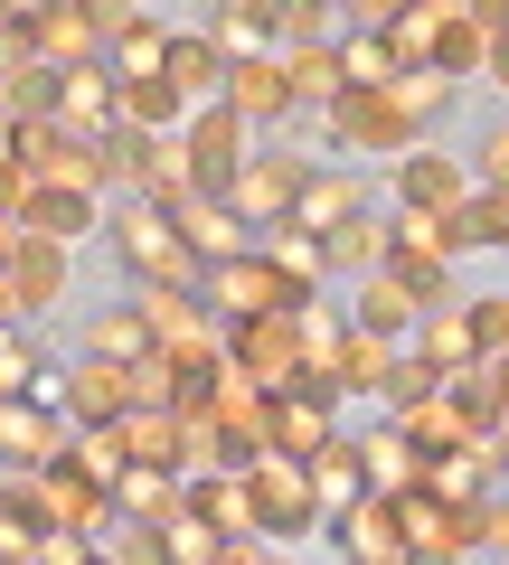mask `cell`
I'll return each instance as SVG.
<instances>
[{"mask_svg": "<svg viewBox=\"0 0 509 565\" xmlns=\"http://www.w3.org/2000/svg\"><path fill=\"white\" fill-rule=\"evenodd\" d=\"M490 434H500V452H509V415H500V424H490Z\"/></svg>", "mask_w": 509, "mask_h": 565, "instance_id": "cell-59", "label": "cell"}, {"mask_svg": "<svg viewBox=\"0 0 509 565\" xmlns=\"http://www.w3.org/2000/svg\"><path fill=\"white\" fill-rule=\"evenodd\" d=\"M274 565H284V556H274Z\"/></svg>", "mask_w": 509, "mask_h": 565, "instance_id": "cell-61", "label": "cell"}, {"mask_svg": "<svg viewBox=\"0 0 509 565\" xmlns=\"http://www.w3.org/2000/svg\"><path fill=\"white\" fill-rule=\"evenodd\" d=\"M481 76H490V85H500V95H509V47H500V57H490V66H481Z\"/></svg>", "mask_w": 509, "mask_h": 565, "instance_id": "cell-58", "label": "cell"}, {"mask_svg": "<svg viewBox=\"0 0 509 565\" xmlns=\"http://www.w3.org/2000/svg\"><path fill=\"white\" fill-rule=\"evenodd\" d=\"M161 76H170V95H180L189 114L226 95V57L208 47V29H170V66H161Z\"/></svg>", "mask_w": 509, "mask_h": 565, "instance_id": "cell-19", "label": "cell"}, {"mask_svg": "<svg viewBox=\"0 0 509 565\" xmlns=\"http://www.w3.org/2000/svg\"><path fill=\"white\" fill-rule=\"evenodd\" d=\"M10 255H20V226H10V217H0V274H10Z\"/></svg>", "mask_w": 509, "mask_h": 565, "instance_id": "cell-57", "label": "cell"}, {"mask_svg": "<svg viewBox=\"0 0 509 565\" xmlns=\"http://www.w3.org/2000/svg\"><path fill=\"white\" fill-rule=\"evenodd\" d=\"M29 207H39V180H29L20 161H0V217H10V226H29Z\"/></svg>", "mask_w": 509, "mask_h": 565, "instance_id": "cell-52", "label": "cell"}, {"mask_svg": "<svg viewBox=\"0 0 509 565\" xmlns=\"http://www.w3.org/2000/svg\"><path fill=\"white\" fill-rule=\"evenodd\" d=\"M425 311H434V302L415 292L406 274H368V282H359V302H349V330H378V340H396V349H406Z\"/></svg>", "mask_w": 509, "mask_h": 565, "instance_id": "cell-16", "label": "cell"}, {"mask_svg": "<svg viewBox=\"0 0 509 565\" xmlns=\"http://www.w3.org/2000/svg\"><path fill=\"white\" fill-rule=\"evenodd\" d=\"M218 565H274V546H265V537H226Z\"/></svg>", "mask_w": 509, "mask_h": 565, "instance_id": "cell-55", "label": "cell"}, {"mask_svg": "<svg viewBox=\"0 0 509 565\" xmlns=\"http://www.w3.org/2000/svg\"><path fill=\"white\" fill-rule=\"evenodd\" d=\"M396 434H406V444L425 452V462H444V452H463L471 434H490V424H471L453 396H434V405H415V415H396Z\"/></svg>", "mask_w": 509, "mask_h": 565, "instance_id": "cell-31", "label": "cell"}, {"mask_svg": "<svg viewBox=\"0 0 509 565\" xmlns=\"http://www.w3.org/2000/svg\"><path fill=\"white\" fill-rule=\"evenodd\" d=\"M0 330H10V292H0Z\"/></svg>", "mask_w": 509, "mask_h": 565, "instance_id": "cell-60", "label": "cell"}, {"mask_svg": "<svg viewBox=\"0 0 509 565\" xmlns=\"http://www.w3.org/2000/svg\"><path fill=\"white\" fill-rule=\"evenodd\" d=\"M368 207V180H349V170H311V189L293 199L284 226H303V236H330V226H349Z\"/></svg>", "mask_w": 509, "mask_h": 565, "instance_id": "cell-25", "label": "cell"}, {"mask_svg": "<svg viewBox=\"0 0 509 565\" xmlns=\"http://www.w3.org/2000/svg\"><path fill=\"white\" fill-rule=\"evenodd\" d=\"M330 141H349V151H368V161H406V151H425V122H406L396 95H340Z\"/></svg>", "mask_w": 509, "mask_h": 565, "instance_id": "cell-8", "label": "cell"}, {"mask_svg": "<svg viewBox=\"0 0 509 565\" xmlns=\"http://www.w3.org/2000/svg\"><path fill=\"white\" fill-rule=\"evenodd\" d=\"M321 264H330V274H388V217H368V207H359V217H349V226H330V236H321Z\"/></svg>", "mask_w": 509, "mask_h": 565, "instance_id": "cell-32", "label": "cell"}, {"mask_svg": "<svg viewBox=\"0 0 509 565\" xmlns=\"http://www.w3.org/2000/svg\"><path fill=\"white\" fill-rule=\"evenodd\" d=\"M434 66H444L453 85H463L471 66H490V39H481V20H471V0H434Z\"/></svg>", "mask_w": 509, "mask_h": 565, "instance_id": "cell-28", "label": "cell"}, {"mask_svg": "<svg viewBox=\"0 0 509 565\" xmlns=\"http://www.w3.org/2000/svg\"><path fill=\"white\" fill-rule=\"evenodd\" d=\"M471 189H500V199H509V122L481 132V170H471Z\"/></svg>", "mask_w": 509, "mask_h": 565, "instance_id": "cell-53", "label": "cell"}, {"mask_svg": "<svg viewBox=\"0 0 509 565\" xmlns=\"http://www.w3.org/2000/svg\"><path fill=\"white\" fill-rule=\"evenodd\" d=\"M161 537H170V565H218V546H226V537H218V527H208V519H199V509H180V519H170V527H161Z\"/></svg>", "mask_w": 509, "mask_h": 565, "instance_id": "cell-48", "label": "cell"}, {"mask_svg": "<svg viewBox=\"0 0 509 565\" xmlns=\"http://www.w3.org/2000/svg\"><path fill=\"white\" fill-rule=\"evenodd\" d=\"M303 189H311V161H303V151H284V141H265V151H245V170H236V189H226V207L265 236V226L293 217V199H303Z\"/></svg>", "mask_w": 509, "mask_h": 565, "instance_id": "cell-4", "label": "cell"}, {"mask_svg": "<svg viewBox=\"0 0 509 565\" xmlns=\"http://www.w3.org/2000/svg\"><path fill=\"white\" fill-rule=\"evenodd\" d=\"M170 226H180V245H189L199 264H236V255H255V226H245L226 199H180V207H170Z\"/></svg>", "mask_w": 509, "mask_h": 565, "instance_id": "cell-15", "label": "cell"}, {"mask_svg": "<svg viewBox=\"0 0 509 565\" xmlns=\"http://www.w3.org/2000/svg\"><path fill=\"white\" fill-rule=\"evenodd\" d=\"M29 565H104V556H95V537H76V527H47Z\"/></svg>", "mask_w": 509, "mask_h": 565, "instance_id": "cell-51", "label": "cell"}, {"mask_svg": "<svg viewBox=\"0 0 509 565\" xmlns=\"http://www.w3.org/2000/svg\"><path fill=\"white\" fill-rule=\"evenodd\" d=\"M0 292H10V321H39V311L66 292V245H47V236L20 226V255H10V274H0Z\"/></svg>", "mask_w": 509, "mask_h": 565, "instance_id": "cell-14", "label": "cell"}, {"mask_svg": "<svg viewBox=\"0 0 509 565\" xmlns=\"http://www.w3.org/2000/svg\"><path fill=\"white\" fill-rule=\"evenodd\" d=\"M85 226H104V207H95V199H57V189H39V207H29V236H47V245H76Z\"/></svg>", "mask_w": 509, "mask_h": 565, "instance_id": "cell-44", "label": "cell"}, {"mask_svg": "<svg viewBox=\"0 0 509 565\" xmlns=\"http://www.w3.org/2000/svg\"><path fill=\"white\" fill-rule=\"evenodd\" d=\"M123 452H132L142 471H180L189 481V434H180L170 405H132V415H123Z\"/></svg>", "mask_w": 509, "mask_h": 565, "instance_id": "cell-22", "label": "cell"}, {"mask_svg": "<svg viewBox=\"0 0 509 565\" xmlns=\"http://www.w3.org/2000/svg\"><path fill=\"white\" fill-rule=\"evenodd\" d=\"M293 311H303V302H293ZM293 311L226 330V367H245L265 396H293V386H303V321H293Z\"/></svg>", "mask_w": 509, "mask_h": 565, "instance_id": "cell-6", "label": "cell"}, {"mask_svg": "<svg viewBox=\"0 0 509 565\" xmlns=\"http://www.w3.org/2000/svg\"><path fill=\"white\" fill-rule=\"evenodd\" d=\"M481 386H490V424H500L509 415V349H500V359H481Z\"/></svg>", "mask_w": 509, "mask_h": 565, "instance_id": "cell-54", "label": "cell"}, {"mask_svg": "<svg viewBox=\"0 0 509 565\" xmlns=\"http://www.w3.org/2000/svg\"><path fill=\"white\" fill-rule=\"evenodd\" d=\"M340 444V405H311V396H274V452L311 462V452Z\"/></svg>", "mask_w": 509, "mask_h": 565, "instance_id": "cell-27", "label": "cell"}, {"mask_svg": "<svg viewBox=\"0 0 509 565\" xmlns=\"http://www.w3.org/2000/svg\"><path fill=\"white\" fill-rule=\"evenodd\" d=\"M509 471V452H500V434H471L463 452H444V462H425V490L434 500H481L490 481Z\"/></svg>", "mask_w": 509, "mask_h": 565, "instance_id": "cell-20", "label": "cell"}, {"mask_svg": "<svg viewBox=\"0 0 509 565\" xmlns=\"http://www.w3.org/2000/svg\"><path fill=\"white\" fill-rule=\"evenodd\" d=\"M39 537H47V527L29 519V509L10 500V490H0V565H29V556H39Z\"/></svg>", "mask_w": 509, "mask_h": 565, "instance_id": "cell-50", "label": "cell"}, {"mask_svg": "<svg viewBox=\"0 0 509 565\" xmlns=\"http://www.w3.org/2000/svg\"><path fill=\"white\" fill-rule=\"evenodd\" d=\"M284 85H293V114H340V95H349V76H340V39L330 47H293L284 57Z\"/></svg>", "mask_w": 509, "mask_h": 565, "instance_id": "cell-23", "label": "cell"}, {"mask_svg": "<svg viewBox=\"0 0 509 565\" xmlns=\"http://www.w3.org/2000/svg\"><path fill=\"white\" fill-rule=\"evenodd\" d=\"M0 122H57V66H39V57L0 66Z\"/></svg>", "mask_w": 509, "mask_h": 565, "instance_id": "cell-30", "label": "cell"}, {"mask_svg": "<svg viewBox=\"0 0 509 565\" xmlns=\"http://www.w3.org/2000/svg\"><path fill=\"white\" fill-rule=\"evenodd\" d=\"M66 405H39V396H10L0 405V471H47L66 462Z\"/></svg>", "mask_w": 509, "mask_h": 565, "instance_id": "cell-9", "label": "cell"}, {"mask_svg": "<svg viewBox=\"0 0 509 565\" xmlns=\"http://www.w3.org/2000/svg\"><path fill=\"white\" fill-rule=\"evenodd\" d=\"M303 471H311V490H321V519H340L349 500H368V471H359V444H349V434L330 452H311Z\"/></svg>", "mask_w": 509, "mask_h": 565, "instance_id": "cell-36", "label": "cell"}, {"mask_svg": "<svg viewBox=\"0 0 509 565\" xmlns=\"http://www.w3.org/2000/svg\"><path fill=\"white\" fill-rule=\"evenodd\" d=\"M378 396H388V424H396V415H415V405L444 396V367L415 359V349H396V367H388V386H378Z\"/></svg>", "mask_w": 509, "mask_h": 565, "instance_id": "cell-41", "label": "cell"}, {"mask_svg": "<svg viewBox=\"0 0 509 565\" xmlns=\"http://www.w3.org/2000/svg\"><path fill=\"white\" fill-rule=\"evenodd\" d=\"M255 255H265L274 274L293 282V292H321V282H330V264H321V236H303V226H265V236H255Z\"/></svg>", "mask_w": 509, "mask_h": 565, "instance_id": "cell-35", "label": "cell"}, {"mask_svg": "<svg viewBox=\"0 0 509 565\" xmlns=\"http://www.w3.org/2000/svg\"><path fill=\"white\" fill-rule=\"evenodd\" d=\"M388 95L406 104V122H444V114H453V95H463V85H453L444 66H406V76H396Z\"/></svg>", "mask_w": 509, "mask_h": 565, "instance_id": "cell-43", "label": "cell"}, {"mask_svg": "<svg viewBox=\"0 0 509 565\" xmlns=\"http://www.w3.org/2000/svg\"><path fill=\"white\" fill-rule=\"evenodd\" d=\"M189 509H199L218 537H255V490H245V471H199V481H189Z\"/></svg>", "mask_w": 509, "mask_h": 565, "instance_id": "cell-29", "label": "cell"}, {"mask_svg": "<svg viewBox=\"0 0 509 565\" xmlns=\"http://www.w3.org/2000/svg\"><path fill=\"white\" fill-rule=\"evenodd\" d=\"M471 189V170L453 161V151H406L396 161V207H434V217H453Z\"/></svg>", "mask_w": 509, "mask_h": 565, "instance_id": "cell-18", "label": "cell"}, {"mask_svg": "<svg viewBox=\"0 0 509 565\" xmlns=\"http://www.w3.org/2000/svg\"><path fill=\"white\" fill-rule=\"evenodd\" d=\"M396 367V340H378V330H340V359H330V377H340V396H378Z\"/></svg>", "mask_w": 509, "mask_h": 565, "instance_id": "cell-34", "label": "cell"}, {"mask_svg": "<svg viewBox=\"0 0 509 565\" xmlns=\"http://www.w3.org/2000/svg\"><path fill=\"white\" fill-rule=\"evenodd\" d=\"M132 311L151 321V349H161V359H180V367H218L226 359V321L199 302V292H151V282H142Z\"/></svg>", "mask_w": 509, "mask_h": 565, "instance_id": "cell-2", "label": "cell"}, {"mask_svg": "<svg viewBox=\"0 0 509 565\" xmlns=\"http://www.w3.org/2000/svg\"><path fill=\"white\" fill-rule=\"evenodd\" d=\"M199 29L226 66H245V57H265V39H274V0H218Z\"/></svg>", "mask_w": 509, "mask_h": 565, "instance_id": "cell-26", "label": "cell"}, {"mask_svg": "<svg viewBox=\"0 0 509 565\" xmlns=\"http://www.w3.org/2000/svg\"><path fill=\"white\" fill-rule=\"evenodd\" d=\"M95 556H104V565H170V537H161V527H132V519H114Z\"/></svg>", "mask_w": 509, "mask_h": 565, "instance_id": "cell-46", "label": "cell"}, {"mask_svg": "<svg viewBox=\"0 0 509 565\" xmlns=\"http://www.w3.org/2000/svg\"><path fill=\"white\" fill-rule=\"evenodd\" d=\"M490 556H509V500H490Z\"/></svg>", "mask_w": 509, "mask_h": 565, "instance_id": "cell-56", "label": "cell"}, {"mask_svg": "<svg viewBox=\"0 0 509 565\" xmlns=\"http://www.w3.org/2000/svg\"><path fill=\"white\" fill-rule=\"evenodd\" d=\"M85 359H114V367H142L151 359V321L132 302H114V311H95L85 321Z\"/></svg>", "mask_w": 509, "mask_h": 565, "instance_id": "cell-33", "label": "cell"}, {"mask_svg": "<svg viewBox=\"0 0 509 565\" xmlns=\"http://www.w3.org/2000/svg\"><path fill=\"white\" fill-rule=\"evenodd\" d=\"M0 490H10V500H20V509H29L39 527H76V537H95V546H104V527H114V490H104V481H85L76 462H47V471H10Z\"/></svg>", "mask_w": 509, "mask_h": 565, "instance_id": "cell-1", "label": "cell"}, {"mask_svg": "<svg viewBox=\"0 0 509 565\" xmlns=\"http://www.w3.org/2000/svg\"><path fill=\"white\" fill-rule=\"evenodd\" d=\"M180 509H189V481H180V471H142V462H132V471L114 481V519H132V527H170Z\"/></svg>", "mask_w": 509, "mask_h": 565, "instance_id": "cell-24", "label": "cell"}, {"mask_svg": "<svg viewBox=\"0 0 509 565\" xmlns=\"http://www.w3.org/2000/svg\"><path fill=\"white\" fill-rule=\"evenodd\" d=\"M66 462H76L85 481L114 490L123 471H132V452H123V424H76V434H66Z\"/></svg>", "mask_w": 509, "mask_h": 565, "instance_id": "cell-39", "label": "cell"}, {"mask_svg": "<svg viewBox=\"0 0 509 565\" xmlns=\"http://www.w3.org/2000/svg\"><path fill=\"white\" fill-rule=\"evenodd\" d=\"M453 245H509V199L500 189H463V207H453Z\"/></svg>", "mask_w": 509, "mask_h": 565, "instance_id": "cell-42", "label": "cell"}, {"mask_svg": "<svg viewBox=\"0 0 509 565\" xmlns=\"http://www.w3.org/2000/svg\"><path fill=\"white\" fill-rule=\"evenodd\" d=\"M180 151H189V180H199V199H226L245 170V151H255V132H245L226 104H199V114L180 122Z\"/></svg>", "mask_w": 509, "mask_h": 565, "instance_id": "cell-7", "label": "cell"}, {"mask_svg": "<svg viewBox=\"0 0 509 565\" xmlns=\"http://www.w3.org/2000/svg\"><path fill=\"white\" fill-rule=\"evenodd\" d=\"M189 122V104L170 95V76H142V85H123V132H151V141H170Z\"/></svg>", "mask_w": 509, "mask_h": 565, "instance_id": "cell-38", "label": "cell"}, {"mask_svg": "<svg viewBox=\"0 0 509 565\" xmlns=\"http://www.w3.org/2000/svg\"><path fill=\"white\" fill-rule=\"evenodd\" d=\"M463 321H471V349H481V359H500V349H509V292L463 302Z\"/></svg>", "mask_w": 509, "mask_h": 565, "instance_id": "cell-49", "label": "cell"}, {"mask_svg": "<svg viewBox=\"0 0 509 565\" xmlns=\"http://www.w3.org/2000/svg\"><path fill=\"white\" fill-rule=\"evenodd\" d=\"M359 471L378 500H406V490H425V452L396 434V424H378V434H359Z\"/></svg>", "mask_w": 509, "mask_h": 565, "instance_id": "cell-21", "label": "cell"}, {"mask_svg": "<svg viewBox=\"0 0 509 565\" xmlns=\"http://www.w3.org/2000/svg\"><path fill=\"white\" fill-rule=\"evenodd\" d=\"M415 359H434V367H471V359H481V349H471V321H463V302H434L425 311V321H415Z\"/></svg>", "mask_w": 509, "mask_h": 565, "instance_id": "cell-37", "label": "cell"}, {"mask_svg": "<svg viewBox=\"0 0 509 565\" xmlns=\"http://www.w3.org/2000/svg\"><path fill=\"white\" fill-rule=\"evenodd\" d=\"M57 405H66V424H123V415H132V367L76 359V367L57 377Z\"/></svg>", "mask_w": 509, "mask_h": 565, "instance_id": "cell-13", "label": "cell"}, {"mask_svg": "<svg viewBox=\"0 0 509 565\" xmlns=\"http://www.w3.org/2000/svg\"><path fill=\"white\" fill-rule=\"evenodd\" d=\"M199 302L218 311L226 330H236V321H274V311H293V302H311V292H293V282L274 274L265 255H236V264H208V282H199Z\"/></svg>", "mask_w": 509, "mask_h": 565, "instance_id": "cell-5", "label": "cell"}, {"mask_svg": "<svg viewBox=\"0 0 509 565\" xmlns=\"http://www.w3.org/2000/svg\"><path fill=\"white\" fill-rule=\"evenodd\" d=\"M57 132H66V141H114V132H123V85H114V66H76V76H57Z\"/></svg>", "mask_w": 509, "mask_h": 565, "instance_id": "cell-11", "label": "cell"}, {"mask_svg": "<svg viewBox=\"0 0 509 565\" xmlns=\"http://www.w3.org/2000/svg\"><path fill=\"white\" fill-rule=\"evenodd\" d=\"M245 490H255V537H303V527H321V490H311V471L293 462V452H255L245 462Z\"/></svg>", "mask_w": 509, "mask_h": 565, "instance_id": "cell-3", "label": "cell"}, {"mask_svg": "<svg viewBox=\"0 0 509 565\" xmlns=\"http://www.w3.org/2000/svg\"><path fill=\"white\" fill-rule=\"evenodd\" d=\"M226 114L245 122V132H265V122H293V85H284V57H245L226 66Z\"/></svg>", "mask_w": 509, "mask_h": 565, "instance_id": "cell-17", "label": "cell"}, {"mask_svg": "<svg viewBox=\"0 0 509 565\" xmlns=\"http://www.w3.org/2000/svg\"><path fill=\"white\" fill-rule=\"evenodd\" d=\"M330 537H340V565H396L406 556V519H396V500H349L340 519H330Z\"/></svg>", "mask_w": 509, "mask_h": 565, "instance_id": "cell-12", "label": "cell"}, {"mask_svg": "<svg viewBox=\"0 0 509 565\" xmlns=\"http://www.w3.org/2000/svg\"><path fill=\"white\" fill-rule=\"evenodd\" d=\"M39 386H47V349L29 340V321H10V330H0V405L39 396Z\"/></svg>", "mask_w": 509, "mask_h": 565, "instance_id": "cell-40", "label": "cell"}, {"mask_svg": "<svg viewBox=\"0 0 509 565\" xmlns=\"http://www.w3.org/2000/svg\"><path fill=\"white\" fill-rule=\"evenodd\" d=\"M340 76H349V95H388V85H396L388 39H340Z\"/></svg>", "mask_w": 509, "mask_h": 565, "instance_id": "cell-45", "label": "cell"}, {"mask_svg": "<svg viewBox=\"0 0 509 565\" xmlns=\"http://www.w3.org/2000/svg\"><path fill=\"white\" fill-rule=\"evenodd\" d=\"M218 434H226V452H236V462H255V452H274V396L255 377H245V367H226L218 359Z\"/></svg>", "mask_w": 509, "mask_h": 565, "instance_id": "cell-10", "label": "cell"}, {"mask_svg": "<svg viewBox=\"0 0 509 565\" xmlns=\"http://www.w3.org/2000/svg\"><path fill=\"white\" fill-rule=\"evenodd\" d=\"M274 39H284V57L293 47H330V10L321 0H274Z\"/></svg>", "mask_w": 509, "mask_h": 565, "instance_id": "cell-47", "label": "cell"}]
</instances>
